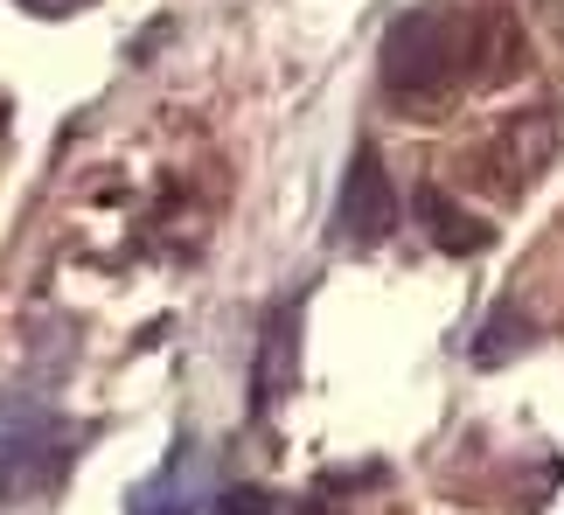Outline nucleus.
Segmentation results:
<instances>
[{"label": "nucleus", "instance_id": "2", "mask_svg": "<svg viewBox=\"0 0 564 515\" xmlns=\"http://www.w3.org/2000/svg\"><path fill=\"white\" fill-rule=\"evenodd\" d=\"M63 467V432L50 412L21 397H0V502H21V495H42Z\"/></svg>", "mask_w": 564, "mask_h": 515}, {"label": "nucleus", "instance_id": "6", "mask_svg": "<svg viewBox=\"0 0 564 515\" xmlns=\"http://www.w3.org/2000/svg\"><path fill=\"white\" fill-rule=\"evenodd\" d=\"M21 8H35V14H70V8H84V0H21Z\"/></svg>", "mask_w": 564, "mask_h": 515}, {"label": "nucleus", "instance_id": "5", "mask_svg": "<svg viewBox=\"0 0 564 515\" xmlns=\"http://www.w3.org/2000/svg\"><path fill=\"white\" fill-rule=\"evenodd\" d=\"M419 217H425V230H432V244L440 251H481L495 230L481 223V217H467V209H446V196H419Z\"/></svg>", "mask_w": 564, "mask_h": 515}, {"label": "nucleus", "instance_id": "1", "mask_svg": "<svg viewBox=\"0 0 564 515\" xmlns=\"http://www.w3.org/2000/svg\"><path fill=\"white\" fill-rule=\"evenodd\" d=\"M460 70H474V35H460V21L440 8L404 14L383 42V84L404 105H432L440 91H453Z\"/></svg>", "mask_w": 564, "mask_h": 515}, {"label": "nucleus", "instance_id": "4", "mask_svg": "<svg viewBox=\"0 0 564 515\" xmlns=\"http://www.w3.org/2000/svg\"><path fill=\"white\" fill-rule=\"evenodd\" d=\"M551 140H557V125H551L544 112L523 119V125H509V133L495 140V154H488V161H495L488 182L509 188V196H516V188H530L536 175H544V161H551Z\"/></svg>", "mask_w": 564, "mask_h": 515}, {"label": "nucleus", "instance_id": "3", "mask_svg": "<svg viewBox=\"0 0 564 515\" xmlns=\"http://www.w3.org/2000/svg\"><path fill=\"white\" fill-rule=\"evenodd\" d=\"M390 230H398V188H390L383 175V161L362 146V154L349 161V182H341V209H335V238L341 244H356V251H370L383 244Z\"/></svg>", "mask_w": 564, "mask_h": 515}]
</instances>
